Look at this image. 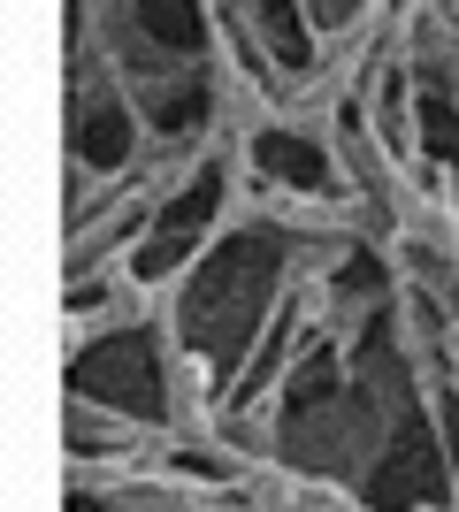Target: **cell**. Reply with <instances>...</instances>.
Listing matches in <instances>:
<instances>
[{
	"mask_svg": "<svg viewBox=\"0 0 459 512\" xmlns=\"http://www.w3.org/2000/svg\"><path fill=\"white\" fill-rule=\"evenodd\" d=\"M268 169H284V176H299V184H322V169L306 161V146L299 138H268Z\"/></svg>",
	"mask_w": 459,
	"mask_h": 512,
	"instance_id": "1",
	"label": "cell"
}]
</instances>
